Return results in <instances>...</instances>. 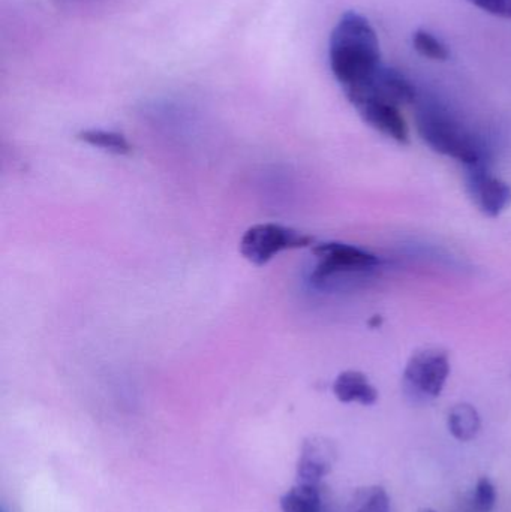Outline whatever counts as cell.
<instances>
[{
    "instance_id": "ba28073f",
    "label": "cell",
    "mask_w": 511,
    "mask_h": 512,
    "mask_svg": "<svg viewBox=\"0 0 511 512\" xmlns=\"http://www.w3.org/2000/svg\"><path fill=\"white\" fill-rule=\"evenodd\" d=\"M354 108L359 116L380 134L392 138L399 144H407L410 141V129L398 105L381 99H368Z\"/></svg>"
},
{
    "instance_id": "277c9868",
    "label": "cell",
    "mask_w": 511,
    "mask_h": 512,
    "mask_svg": "<svg viewBox=\"0 0 511 512\" xmlns=\"http://www.w3.org/2000/svg\"><path fill=\"white\" fill-rule=\"evenodd\" d=\"M450 376V358L437 348L417 351L404 370L402 387L413 403H426L440 397Z\"/></svg>"
},
{
    "instance_id": "5b68a950",
    "label": "cell",
    "mask_w": 511,
    "mask_h": 512,
    "mask_svg": "<svg viewBox=\"0 0 511 512\" xmlns=\"http://www.w3.org/2000/svg\"><path fill=\"white\" fill-rule=\"evenodd\" d=\"M314 239L308 234L279 224H257L249 227L240 239V254L251 264L263 267L276 255L293 249L308 248Z\"/></svg>"
},
{
    "instance_id": "5bb4252c",
    "label": "cell",
    "mask_w": 511,
    "mask_h": 512,
    "mask_svg": "<svg viewBox=\"0 0 511 512\" xmlns=\"http://www.w3.org/2000/svg\"><path fill=\"white\" fill-rule=\"evenodd\" d=\"M413 45L417 53L422 54L426 59L435 60V62H446V60H449V48L438 36H435L429 30H416L413 33Z\"/></svg>"
},
{
    "instance_id": "7c38bea8",
    "label": "cell",
    "mask_w": 511,
    "mask_h": 512,
    "mask_svg": "<svg viewBox=\"0 0 511 512\" xmlns=\"http://www.w3.org/2000/svg\"><path fill=\"white\" fill-rule=\"evenodd\" d=\"M284 512H321V496L317 486L299 484L281 499Z\"/></svg>"
},
{
    "instance_id": "2e32d148",
    "label": "cell",
    "mask_w": 511,
    "mask_h": 512,
    "mask_svg": "<svg viewBox=\"0 0 511 512\" xmlns=\"http://www.w3.org/2000/svg\"><path fill=\"white\" fill-rule=\"evenodd\" d=\"M468 2L494 17L511 20V0H468Z\"/></svg>"
},
{
    "instance_id": "30bf717a",
    "label": "cell",
    "mask_w": 511,
    "mask_h": 512,
    "mask_svg": "<svg viewBox=\"0 0 511 512\" xmlns=\"http://www.w3.org/2000/svg\"><path fill=\"white\" fill-rule=\"evenodd\" d=\"M447 427L453 438L458 439L459 442H470L479 435L482 420L473 405L459 403L449 412Z\"/></svg>"
},
{
    "instance_id": "52a82bcc",
    "label": "cell",
    "mask_w": 511,
    "mask_h": 512,
    "mask_svg": "<svg viewBox=\"0 0 511 512\" xmlns=\"http://www.w3.org/2000/svg\"><path fill=\"white\" fill-rule=\"evenodd\" d=\"M336 453L338 451L335 444L324 436H311L306 439L297 466L299 484L318 486V483L332 471Z\"/></svg>"
},
{
    "instance_id": "4fadbf2b",
    "label": "cell",
    "mask_w": 511,
    "mask_h": 512,
    "mask_svg": "<svg viewBox=\"0 0 511 512\" xmlns=\"http://www.w3.org/2000/svg\"><path fill=\"white\" fill-rule=\"evenodd\" d=\"M348 512H392L389 495L381 486L357 490L351 499Z\"/></svg>"
},
{
    "instance_id": "6da1fadb",
    "label": "cell",
    "mask_w": 511,
    "mask_h": 512,
    "mask_svg": "<svg viewBox=\"0 0 511 512\" xmlns=\"http://www.w3.org/2000/svg\"><path fill=\"white\" fill-rule=\"evenodd\" d=\"M329 63L348 101L372 86L386 63L377 32L365 15L348 11L339 18L330 35Z\"/></svg>"
},
{
    "instance_id": "e0dca14e",
    "label": "cell",
    "mask_w": 511,
    "mask_h": 512,
    "mask_svg": "<svg viewBox=\"0 0 511 512\" xmlns=\"http://www.w3.org/2000/svg\"><path fill=\"white\" fill-rule=\"evenodd\" d=\"M419 512H437V511L429 510V508H426V510H422V511H419Z\"/></svg>"
},
{
    "instance_id": "7a4b0ae2",
    "label": "cell",
    "mask_w": 511,
    "mask_h": 512,
    "mask_svg": "<svg viewBox=\"0 0 511 512\" xmlns=\"http://www.w3.org/2000/svg\"><path fill=\"white\" fill-rule=\"evenodd\" d=\"M414 107L417 132L434 152L462 162L465 167L489 165L491 150L483 137L440 99L420 93Z\"/></svg>"
},
{
    "instance_id": "3957f363",
    "label": "cell",
    "mask_w": 511,
    "mask_h": 512,
    "mask_svg": "<svg viewBox=\"0 0 511 512\" xmlns=\"http://www.w3.org/2000/svg\"><path fill=\"white\" fill-rule=\"evenodd\" d=\"M312 254L317 264L312 270L311 282L320 289L333 288L339 280L368 276L381 265L377 255L341 242L318 243L312 248Z\"/></svg>"
},
{
    "instance_id": "8fae6325",
    "label": "cell",
    "mask_w": 511,
    "mask_h": 512,
    "mask_svg": "<svg viewBox=\"0 0 511 512\" xmlns=\"http://www.w3.org/2000/svg\"><path fill=\"white\" fill-rule=\"evenodd\" d=\"M77 140L113 155L126 156L132 152L131 143L125 135L107 129H83L78 132Z\"/></svg>"
},
{
    "instance_id": "9a60e30c",
    "label": "cell",
    "mask_w": 511,
    "mask_h": 512,
    "mask_svg": "<svg viewBox=\"0 0 511 512\" xmlns=\"http://www.w3.org/2000/svg\"><path fill=\"white\" fill-rule=\"evenodd\" d=\"M497 502V490L489 478H480L471 499V512H492Z\"/></svg>"
},
{
    "instance_id": "8992f818",
    "label": "cell",
    "mask_w": 511,
    "mask_h": 512,
    "mask_svg": "<svg viewBox=\"0 0 511 512\" xmlns=\"http://www.w3.org/2000/svg\"><path fill=\"white\" fill-rule=\"evenodd\" d=\"M467 188L477 209L498 218L511 206V186L492 173L488 164L467 167Z\"/></svg>"
},
{
    "instance_id": "9c48e42d",
    "label": "cell",
    "mask_w": 511,
    "mask_h": 512,
    "mask_svg": "<svg viewBox=\"0 0 511 512\" xmlns=\"http://www.w3.org/2000/svg\"><path fill=\"white\" fill-rule=\"evenodd\" d=\"M333 393L342 403H360L371 406L377 403L378 391L369 381L365 373L347 370L339 373L333 384Z\"/></svg>"
}]
</instances>
